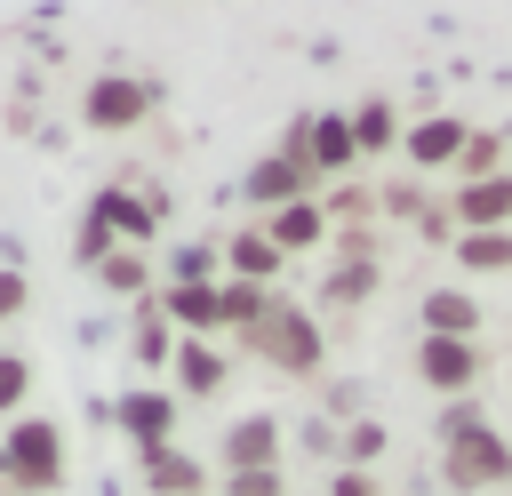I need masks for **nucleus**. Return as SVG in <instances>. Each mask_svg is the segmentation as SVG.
<instances>
[{
  "mask_svg": "<svg viewBox=\"0 0 512 496\" xmlns=\"http://www.w3.org/2000/svg\"><path fill=\"white\" fill-rule=\"evenodd\" d=\"M256 224L272 232L280 256H304V248L328 256V208H320V200H288V208H272V216H256Z\"/></svg>",
  "mask_w": 512,
  "mask_h": 496,
  "instance_id": "obj_14",
  "label": "nucleus"
},
{
  "mask_svg": "<svg viewBox=\"0 0 512 496\" xmlns=\"http://www.w3.org/2000/svg\"><path fill=\"white\" fill-rule=\"evenodd\" d=\"M216 464H224V472H280V416H272V408L232 416L224 440H216Z\"/></svg>",
  "mask_w": 512,
  "mask_h": 496,
  "instance_id": "obj_10",
  "label": "nucleus"
},
{
  "mask_svg": "<svg viewBox=\"0 0 512 496\" xmlns=\"http://www.w3.org/2000/svg\"><path fill=\"white\" fill-rule=\"evenodd\" d=\"M216 288H224V280H216ZM216 288H160L152 304H160V320H168L176 336H208V344H216V336H224V304H216Z\"/></svg>",
  "mask_w": 512,
  "mask_h": 496,
  "instance_id": "obj_15",
  "label": "nucleus"
},
{
  "mask_svg": "<svg viewBox=\"0 0 512 496\" xmlns=\"http://www.w3.org/2000/svg\"><path fill=\"white\" fill-rule=\"evenodd\" d=\"M456 232H512V168L504 176H480V184H440Z\"/></svg>",
  "mask_w": 512,
  "mask_h": 496,
  "instance_id": "obj_11",
  "label": "nucleus"
},
{
  "mask_svg": "<svg viewBox=\"0 0 512 496\" xmlns=\"http://www.w3.org/2000/svg\"><path fill=\"white\" fill-rule=\"evenodd\" d=\"M216 280H224V240L168 248V288H216Z\"/></svg>",
  "mask_w": 512,
  "mask_h": 496,
  "instance_id": "obj_21",
  "label": "nucleus"
},
{
  "mask_svg": "<svg viewBox=\"0 0 512 496\" xmlns=\"http://www.w3.org/2000/svg\"><path fill=\"white\" fill-rule=\"evenodd\" d=\"M440 488L448 496H512V440L488 424L472 440H448L440 448Z\"/></svg>",
  "mask_w": 512,
  "mask_h": 496,
  "instance_id": "obj_3",
  "label": "nucleus"
},
{
  "mask_svg": "<svg viewBox=\"0 0 512 496\" xmlns=\"http://www.w3.org/2000/svg\"><path fill=\"white\" fill-rule=\"evenodd\" d=\"M240 192H248L256 216H272V208H288V200H320V184H312V168H304L296 152H264V160H248Z\"/></svg>",
  "mask_w": 512,
  "mask_h": 496,
  "instance_id": "obj_8",
  "label": "nucleus"
},
{
  "mask_svg": "<svg viewBox=\"0 0 512 496\" xmlns=\"http://www.w3.org/2000/svg\"><path fill=\"white\" fill-rule=\"evenodd\" d=\"M416 376L440 400H464V392H480V344H464V336H416Z\"/></svg>",
  "mask_w": 512,
  "mask_h": 496,
  "instance_id": "obj_9",
  "label": "nucleus"
},
{
  "mask_svg": "<svg viewBox=\"0 0 512 496\" xmlns=\"http://www.w3.org/2000/svg\"><path fill=\"white\" fill-rule=\"evenodd\" d=\"M240 352H256L264 368H280V376H320V312L312 304H296V296H280L256 328H240Z\"/></svg>",
  "mask_w": 512,
  "mask_h": 496,
  "instance_id": "obj_2",
  "label": "nucleus"
},
{
  "mask_svg": "<svg viewBox=\"0 0 512 496\" xmlns=\"http://www.w3.org/2000/svg\"><path fill=\"white\" fill-rule=\"evenodd\" d=\"M96 280H104L112 296H128V304H144V296H152V264H144V248H112V256L96 264Z\"/></svg>",
  "mask_w": 512,
  "mask_h": 496,
  "instance_id": "obj_25",
  "label": "nucleus"
},
{
  "mask_svg": "<svg viewBox=\"0 0 512 496\" xmlns=\"http://www.w3.org/2000/svg\"><path fill=\"white\" fill-rule=\"evenodd\" d=\"M112 416H120V440H128L136 456H152V448H176V424H184V400H176L168 384H128Z\"/></svg>",
  "mask_w": 512,
  "mask_h": 496,
  "instance_id": "obj_6",
  "label": "nucleus"
},
{
  "mask_svg": "<svg viewBox=\"0 0 512 496\" xmlns=\"http://www.w3.org/2000/svg\"><path fill=\"white\" fill-rule=\"evenodd\" d=\"M472 432H488V408H480V392H464V400H440V416H432V440L448 448V440H472Z\"/></svg>",
  "mask_w": 512,
  "mask_h": 496,
  "instance_id": "obj_27",
  "label": "nucleus"
},
{
  "mask_svg": "<svg viewBox=\"0 0 512 496\" xmlns=\"http://www.w3.org/2000/svg\"><path fill=\"white\" fill-rule=\"evenodd\" d=\"M392 456V424L384 416H360V424H344V448H336V464H352V472H376Z\"/></svg>",
  "mask_w": 512,
  "mask_h": 496,
  "instance_id": "obj_24",
  "label": "nucleus"
},
{
  "mask_svg": "<svg viewBox=\"0 0 512 496\" xmlns=\"http://www.w3.org/2000/svg\"><path fill=\"white\" fill-rule=\"evenodd\" d=\"M80 120H88L96 136H136V128L152 120V80H136V72H96V80L80 88Z\"/></svg>",
  "mask_w": 512,
  "mask_h": 496,
  "instance_id": "obj_5",
  "label": "nucleus"
},
{
  "mask_svg": "<svg viewBox=\"0 0 512 496\" xmlns=\"http://www.w3.org/2000/svg\"><path fill=\"white\" fill-rule=\"evenodd\" d=\"M136 480H144V496H208V464H200L192 448H152V456H136Z\"/></svg>",
  "mask_w": 512,
  "mask_h": 496,
  "instance_id": "obj_13",
  "label": "nucleus"
},
{
  "mask_svg": "<svg viewBox=\"0 0 512 496\" xmlns=\"http://www.w3.org/2000/svg\"><path fill=\"white\" fill-rule=\"evenodd\" d=\"M216 304H224V328L240 336V328H256V320L280 304V288H256V280H224V288H216Z\"/></svg>",
  "mask_w": 512,
  "mask_h": 496,
  "instance_id": "obj_26",
  "label": "nucleus"
},
{
  "mask_svg": "<svg viewBox=\"0 0 512 496\" xmlns=\"http://www.w3.org/2000/svg\"><path fill=\"white\" fill-rule=\"evenodd\" d=\"M168 376H176V384H168L176 400H216V392L232 384V360H224L208 336H176V360H168Z\"/></svg>",
  "mask_w": 512,
  "mask_h": 496,
  "instance_id": "obj_12",
  "label": "nucleus"
},
{
  "mask_svg": "<svg viewBox=\"0 0 512 496\" xmlns=\"http://www.w3.org/2000/svg\"><path fill=\"white\" fill-rule=\"evenodd\" d=\"M216 496H288V472H224Z\"/></svg>",
  "mask_w": 512,
  "mask_h": 496,
  "instance_id": "obj_30",
  "label": "nucleus"
},
{
  "mask_svg": "<svg viewBox=\"0 0 512 496\" xmlns=\"http://www.w3.org/2000/svg\"><path fill=\"white\" fill-rule=\"evenodd\" d=\"M280 264H288V256L272 248V232H264V224H240V232L224 240V280H256V288H272V280H280Z\"/></svg>",
  "mask_w": 512,
  "mask_h": 496,
  "instance_id": "obj_16",
  "label": "nucleus"
},
{
  "mask_svg": "<svg viewBox=\"0 0 512 496\" xmlns=\"http://www.w3.org/2000/svg\"><path fill=\"white\" fill-rule=\"evenodd\" d=\"M416 240H432V248H456V216H448V200H432V208L416 216Z\"/></svg>",
  "mask_w": 512,
  "mask_h": 496,
  "instance_id": "obj_31",
  "label": "nucleus"
},
{
  "mask_svg": "<svg viewBox=\"0 0 512 496\" xmlns=\"http://www.w3.org/2000/svg\"><path fill=\"white\" fill-rule=\"evenodd\" d=\"M504 168H512V136L504 128H472L456 168H448V184H480V176H504Z\"/></svg>",
  "mask_w": 512,
  "mask_h": 496,
  "instance_id": "obj_20",
  "label": "nucleus"
},
{
  "mask_svg": "<svg viewBox=\"0 0 512 496\" xmlns=\"http://www.w3.org/2000/svg\"><path fill=\"white\" fill-rule=\"evenodd\" d=\"M456 272H472V280H488V272H512V232H456Z\"/></svg>",
  "mask_w": 512,
  "mask_h": 496,
  "instance_id": "obj_22",
  "label": "nucleus"
},
{
  "mask_svg": "<svg viewBox=\"0 0 512 496\" xmlns=\"http://www.w3.org/2000/svg\"><path fill=\"white\" fill-rule=\"evenodd\" d=\"M64 424L56 416H16L0 432V496H48L64 488Z\"/></svg>",
  "mask_w": 512,
  "mask_h": 496,
  "instance_id": "obj_1",
  "label": "nucleus"
},
{
  "mask_svg": "<svg viewBox=\"0 0 512 496\" xmlns=\"http://www.w3.org/2000/svg\"><path fill=\"white\" fill-rule=\"evenodd\" d=\"M320 496H384V480H376V472H352V464H336Z\"/></svg>",
  "mask_w": 512,
  "mask_h": 496,
  "instance_id": "obj_32",
  "label": "nucleus"
},
{
  "mask_svg": "<svg viewBox=\"0 0 512 496\" xmlns=\"http://www.w3.org/2000/svg\"><path fill=\"white\" fill-rule=\"evenodd\" d=\"M464 136H472V128H464L456 112H424V120H408V136H400L408 176H424V184H432V176H448V168H456V152H464Z\"/></svg>",
  "mask_w": 512,
  "mask_h": 496,
  "instance_id": "obj_7",
  "label": "nucleus"
},
{
  "mask_svg": "<svg viewBox=\"0 0 512 496\" xmlns=\"http://www.w3.org/2000/svg\"><path fill=\"white\" fill-rule=\"evenodd\" d=\"M24 392H32V360L24 352H0V416L8 424L24 416Z\"/></svg>",
  "mask_w": 512,
  "mask_h": 496,
  "instance_id": "obj_28",
  "label": "nucleus"
},
{
  "mask_svg": "<svg viewBox=\"0 0 512 496\" xmlns=\"http://www.w3.org/2000/svg\"><path fill=\"white\" fill-rule=\"evenodd\" d=\"M440 200V184H424V176H400V184H376V224H416L424 208Z\"/></svg>",
  "mask_w": 512,
  "mask_h": 496,
  "instance_id": "obj_23",
  "label": "nucleus"
},
{
  "mask_svg": "<svg viewBox=\"0 0 512 496\" xmlns=\"http://www.w3.org/2000/svg\"><path fill=\"white\" fill-rule=\"evenodd\" d=\"M128 360L136 368H168L176 360V328L160 320V304L144 296V304H128Z\"/></svg>",
  "mask_w": 512,
  "mask_h": 496,
  "instance_id": "obj_19",
  "label": "nucleus"
},
{
  "mask_svg": "<svg viewBox=\"0 0 512 496\" xmlns=\"http://www.w3.org/2000/svg\"><path fill=\"white\" fill-rule=\"evenodd\" d=\"M400 136H408V120H400V104H392V96H368V104H352V144H360V160H384V152H400Z\"/></svg>",
  "mask_w": 512,
  "mask_h": 496,
  "instance_id": "obj_18",
  "label": "nucleus"
},
{
  "mask_svg": "<svg viewBox=\"0 0 512 496\" xmlns=\"http://www.w3.org/2000/svg\"><path fill=\"white\" fill-rule=\"evenodd\" d=\"M320 416H328V424H336V416L360 424V416H368V392H360L352 376H344V384H320Z\"/></svg>",
  "mask_w": 512,
  "mask_h": 496,
  "instance_id": "obj_29",
  "label": "nucleus"
},
{
  "mask_svg": "<svg viewBox=\"0 0 512 496\" xmlns=\"http://www.w3.org/2000/svg\"><path fill=\"white\" fill-rule=\"evenodd\" d=\"M24 304H32V280H24L16 264H0V320H16Z\"/></svg>",
  "mask_w": 512,
  "mask_h": 496,
  "instance_id": "obj_33",
  "label": "nucleus"
},
{
  "mask_svg": "<svg viewBox=\"0 0 512 496\" xmlns=\"http://www.w3.org/2000/svg\"><path fill=\"white\" fill-rule=\"evenodd\" d=\"M416 320H424V336H480V296L472 288H424V304H416Z\"/></svg>",
  "mask_w": 512,
  "mask_h": 496,
  "instance_id": "obj_17",
  "label": "nucleus"
},
{
  "mask_svg": "<svg viewBox=\"0 0 512 496\" xmlns=\"http://www.w3.org/2000/svg\"><path fill=\"white\" fill-rule=\"evenodd\" d=\"M280 152H296V160L312 168V184L328 192V176L360 168V144H352V112H296V120H288V144H280Z\"/></svg>",
  "mask_w": 512,
  "mask_h": 496,
  "instance_id": "obj_4",
  "label": "nucleus"
}]
</instances>
